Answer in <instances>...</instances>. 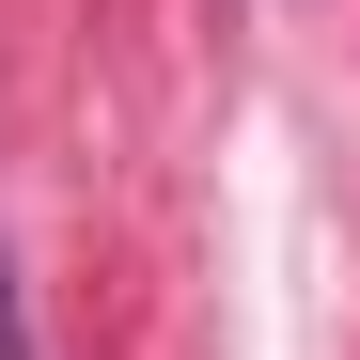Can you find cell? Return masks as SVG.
<instances>
[{"label": "cell", "mask_w": 360, "mask_h": 360, "mask_svg": "<svg viewBox=\"0 0 360 360\" xmlns=\"http://www.w3.org/2000/svg\"><path fill=\"white\" fill-rule=\"evenodd\" d=\"M0 360H32V297H16V251H0Z\"/></svg>", "instance_id": "6da1fadb"}]
</instances>
